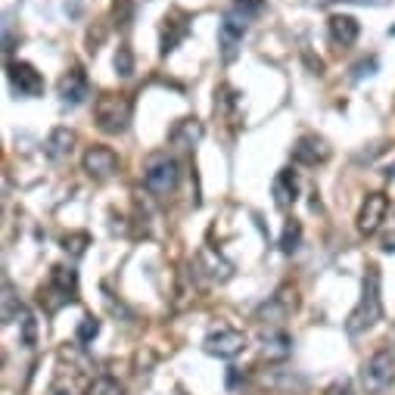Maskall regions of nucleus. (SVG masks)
I'll return each instance as SVG.
<instances>
[{
    "instance_id": "f257e3e1",
    "label": "nucleus",
    "mask_w": 395,
    "mask_h": 395,
    "mask_svg": "<svg viewBox=\"0 0 395 395\" xmlns=\"http://www.w3.org/2000/svg\"><path fill=\"white\" fill-rule=\"evenodd\" d=\"M377 321H383L380 271H377V265H368V271H364V283H361V299H358L355 308H352V314L346 321V330L352 336H361V333H368Z\"/></svg>"
},
{
    "instance_id": "f03ea898",
    "label": "nucleus",
    "mask_w": 395,
    "mask_h": 395,
    "mask_svg": "<svg viewBox=\"0 0 395 395\" xmlns=\"http://www.w3.org/2000/svg\"><path fill=\"white\" fill-rule=\"evenodd\" d=\"M97 128L106 134H125L131 125V100L125 93H100L93 103Z\"/></svg>"
},
{
    "instance_id": "7ed1b4c3",
    "label": "nucleus",
    "mask_w": 395,
    "mask_h": 395,
    "mask_svg": "<svg viewBox=\"0 0 395 395\" xmlns=\"http://www.w3.org/2000/svg\"><path fill=\"white\" fill-rule=\"evenodd\" d=\"M395 383V352L389 346L377 349L361 368V389L368 395H380Z\"/></svg>"
},
{
    "instance_id": "20e7f679",
    "label": "nucleus",
    "mask_w": 395,
    "mask_h": 395,
    "mask_svg": "<svg viewBox=\"0 0 395 395\" xmlns=\"http://www.w3.org/2000/svg\"><path fill=\"white\" fill-rule=\"evenodd\" d=\"M178 181H181V168L171 156H153L143 171V184L153 196H168V193L178 190Z\"/></svg>"
},
{
    "instance_id": "39448f33",
    "label": "nucleus",
    "mask_w": 395,
    "mask_h": 395,
    "mask_svg": "<svg viewBox=\"0 0 395 395\" xmlns=\"http://www.w3.org/2000/svg\"><path fill=\"white\" fill-rule=\"evenodd\" d=\"M203 349L209 352L212 358H221V361H231L236 358L243 349H246V333L243 330H234V327H215L209 336H206Z\"/></svg>"
},
{
    "instance_id": "423d86ee",
    "label": "nucleus",
    "mask_w": 395,
    "mask_h": 395,
    "mask_svg": "<svg viewBox=\"0 0 395 395\" xmlns=\"http://www.w3.org/2000/svg\"><path fill=\"white\" fill-rule=\"evenodd\" d=\"M246 28H249V19H243L240 13H234V10L225 13V19H221V25H218V47H221V60L225 62L236 60L243 38H246Z\"/></svg>"
},
{
    "instance_id": "0eeeda50",
    "label": "nucleus",
    "mask_w": 395,
    "mask_h": 395,
    "mask_svg": "<svg viewBox=\"0 0 395 395\" xmlns=\"http://www.w3.org/2000/svg\"><path fill=\"white\" fill-rule=\"evenodd\" d=\"M56 93H60V103L62 106H81L84 100L91 97V81H88V72L81 66H72L62 72L60 84H56Z\"/></svg>"
},
{
    "instance_id": "6e6552de",
    "label": "nucleus",
    "mask_w": 395,
    "mask_h": 395,
    "mask_svg": "<svg viewBox=\"0 0 395 395\" xmlns=\"http://www.w3.org/2000/svg\"><path fill=\"white\" fill-rule=\"evenodd\" d=\"M6 81L19 97H41L44 93V78L28 62H6Z\"/></svg>"
},
{
    "instance_id": "1a4fd4ad",
    "label": "nucleus",
    "mask_w": 395,
    "mask_h": 395,
    "mask_svg": "<svg viewBox=\"0 0 395 395\" xmlns=\"http://www.w3.org/2000/svg\"><path fill=\"white\" fill-rule=\"evenodd\" d=\"M47 296H56V308L66 305V302H75L78 299V274L66 265H56L53 271H50V283L47 290H41V299Z\"/></svg>"
},
{
    "instance_id": "9d476101",
    "label": "nucleus",
    "mask_w": 395,
    "mask_h": 395,
    "mask_svg": "<svg viewBox=\"0 0 395 395\" xmlns=\"http://www.w3.org/2000/svg\"><path fill=\"white\" fill-rule=\"evenodd\" d=\"M386 212H389V199H386V193H370L368 199L361 203V212H358V231L364 236L377 234L380 225H383Z\"/></svg>"
},
{
    "instance_id": "9b49d317",
    "label": "nucleus",
    "mask_w": 395,
    "mask_h": 395,
    "mask_svg": "<svg viewBox=\"0 0 395 395\" xmlns=\"http://www.w3.org/2000/svg\"><path fill=\"white\" fill-rule=\"evenodd\" d=\"M84 171H88L91 178H97V181H106V178H112L119 171V156L112 153L109 147H91L88 153H84Z\"/></svg>"
},
{
    "instance_id": "f8f14e48",
    "label": "nucleus",
    "mask_w": 395,
    "mask_h": 395,
    "mask_svg": "<svg viewBox=\"0 0 395 395\" xmlns=\"http://www.w3.org/2000/svg\"><path fill=\"white\" fill-rule=\"evenodd\" d=\"M327 159H330V147L318 134H302V138L296 140V147H293V162L308 165V168L318 162H327Z\"/></svg>"
},
{
    "instance_id": "ddd939ff",
    "label": "nucleus",
    "mask_w": 395,
    "mask_h": 395,
    "mask_svg": "<svg viewBox=\"0 0 395 395\" xmlns=\"http://www.w3.org/2000/svg\"><path fill=\"white\" fill-rule=\"evenodd\" d=\"M187 32H190V16L184 10H171L162 22V56H168L171 50L181 44Z\"/></svg>"
},
{
    "instance_id": "4468645a",
    "label": "nucleus",
    "mask_w": 395,
    "mask_h": 395,
    "mask_svg": "<svg viewBox=\"0 0 395 395\" xmlns=\"http://www.w3.org/2000/svg\"><path fill=\"white\" fill-rule=\"evenodd\" d=\"M271 193H274L277 209H290V206L299 199V178H296V171H293V168L277 171L274 184H271Z\"/></svg>"
},
{
    "instance_id": "2eb2a0df",
    "label": "nucleus",
    "mask_w": 395,
    "mask_h": 395,
    "mask_svg": "<svg viewBox=\"0 0 395 395\" xmlns=\"http://www.w3.org/2000/svg\"><path fill=\"white\" fill-rule=\"evenodd\" d=\"M293 352V340L286 330H268V333H262V355L268 358V361H283L286 355Z\"/></svg>"
},
{
    "instance_id": "dca6fc26",
    "label": "nucleus",
    "mask_w": 395,
    "mask_h": 395,
    "mask_svg": "<svg viewBox=\"0 0 395 395\" xmlns=\"http://www.w3.org/2000/svg\"><path fill=\"white\" fill-rule=\"evenodd\" d=\"M330 38H333V44H340V47H352L358 41V19L346 16V13L330 16Z\"/></svg>"
},
{
    "instance_id": "f3484780",
    "label": "nucleus",
    "mask_w": 395,
    "mask_h": 395,
    "mask_svg": "<svg viewBox=\"0 0 395 395\" xmlns=\"http://www.w3.org/2000/svg\"><path fill=\"white\" fill-rule=\"evenodd\" d=\"M171 143H175V147H193V143H196L199 138H203V125H199L196 119H184V121H178L175 128H171Z\"/></svg>"
},
{
    "instance_id": "a211bd4d",
    "label": "nucleus",
    "mask_w": 395,
    "mask_h": 395,
    "mask_svg": "<svg viewBox=\"0 0 395 395\" xmlns=\"http://www.w3.org/2000/svg\"><path fill=\"white\" fill-rule=\"evenodd\" d=\"M72 147H75V131H69V128H56V131H50V138H47V156L50 159H62V156H69Z\"/></svg>"
},
{
    "instance_id": "6ab92c4d",
    "label": "nucleus",
    "mask_w": 395,
    "mask_h": 395,
    "mask_svg": "<svg viewBox=\"0 0 395 395\" xmlns=\"http://www.w3.org/2000/svg\"><path fill=\"white\" fill-rule=\"evenodd\" d=\"M299 243H302V225H299L296 218H290L283 225V234H280V253L293 255L299 249Z\"/></svg>"
},
{
    "instance_id": "aec40b11",
    "label": "nucleus",
    "mask_w": 395,
    "mask_h": 395,
    "mask_svg": "<svg viewBox=\"0 0 395 395\" xmlns=\"http://www.w3.org/2000/svg\"><path fill=\"white\" fill-rule=\"evenodd\" d=\"M88 395H125V386L116 377H97L88 386Z\"/></svg>"
},
{
    "instance_id": "412c9836",
    "label": "nucleus",
    "mask_w": 395,
    "mask_h": 395,
    "mask_svg": "<svg viewBox=\"0 0 395 395\" xmlns=\"http://www.w3.org/2000/svg\"><path fill=\"white\" fill-rule=\"evenodd\" d=\"M112 16H116V25L121 32H128L134 22V4L131 0H116V6H112Z\"/></svg>"
},
{
    "instance_id": "4be33fe9",
    "label": "nucleus",
    "mask_w": 395,
    "mask_h": 395,
    "mask_svg": "<svg viewBox=\"0 0 395 395\" xmlns=\"http://www.w3.org/2000/svg\"><path fill=\"white\" fill-rule=\"evenodd\" d=\"M116 72L121 78H131L134 75V53H131V47H128V44H121L116 50Z\"/></svg>"
},
{
    "instance_id": "5701e85b",
    "label": "nucleus",
    "mask_w": 395,
    "mask_h": 395,
    "mask_svg": "<svg viewBox=\"0 0 395 395\" xmlns=\"http://www.w3.org/2000/svg\"><path fill=\"white\" fill-rule=\"evenodd\" d=\"M19 324H22V342L32 349L34 342H38V327H34L32 312H25V308H22V314H19Z\"/></svg>"
},
{
    "instance_id": "b1692460",
    "label": "nucleus",
    "mask_w": 395,
    "mask_h": 395,
    "mask_svg": "<svg viewBox=\"0 0 395 395\" xmlns=\"http://www.w3.org/2000/svg\"><path fill=\"white\" fill-rule=\"evenodd\" d=\"M234 13H240L243 19H253L262 13V0H234V6H231Z\"/></svg>"
},
{
    "instance_id": "393cba45",
    "label": "nucleus",
    "mask_w": 395,
    "mask_h": 395,
    "mask_svg": "<svg viewBox=\"0 0 395 395\" xmlns=\"http://www.w3.org/2000/svg\"><path fill=\"white\" fill-rule=\"evenodd\" d=\"M97 333H100V321L97 318H84L81 324H78V342H91Z\"/></svg>"
},
{
    "instance_id": "a878e982",
    "label": "nucleus",
    "mask_w": 395,
    "mask_h": 395,
    "mask_svg": "<svg viewBox=\"0 0 395 395\" xmlns=\"http://www.w3.org/2000/svg\"><path fill=\"white\" fill-rule=\"evenodd\" d=\"M66 253H72V255H81L84 253V246L91 243V236L88 234H72V236H66Z\"/></svg>"
},
{
    "instance_id": "bb28decb",
    "label": "nucleus",
    "mask_w": 395,
    "mask_h": 395,
    "mask_svg": "<svg viewBox=\"0 0 395 395\" xmlns=\"http://www.w3.org/2000/svg\"><path fill=\"white\" fill-rule=\"evenodd\" d=\"M373 72H377V60L370 56V60H361L355 69H352V78H355V81H361L364 75H373Z\"/></svg>"
},
{
    "instance_id": "cd10ccee",
    "label": "nucleus",
    "mask_w": 395,
    "mask_h": 395,
    "mask_svg": "<svg viewBox=\"0 0 395 395\" xmlns=\"http://www.w3.org/2000/svg\"><path fill=\"white\" fill-rule=\"evenodd\" d=\"M383 253H395V236H386L383 240Z\"/></svg>"
},
{
    "instance_id": "c85d7f7f",
    "label": "nucleus",
    "mask_w": 395,
    "mask_h": 395,
    "mask_svg": "<svg viewBox=\"0 0 395 395\" xmlns=\"http://www.w3.org/2000/svg\"><path fill=\"white\" fill-rule=\"evenodd\" d=\"M50 395H72V392L62 389V386H53V389H50Z\"/></svg>"
},
{
    "instance_id": "c756f323",
    "label": "nucleus",
    "mask_w": 395,
    "mask_h": 395,
    "mask_svg": "<svg viewBox=\"0 0 395 395\" xmlns=\"http://www.w3.org/2000/svg\"><path fill=\"white\" fill-rule=\"evenodd\" d=\"M389 178H392V181H395V165H392V168H389Z\"/></svg>"
},
{
    "instance_id": "7c9ffc66",
    "label": "nucleus",
    "mask_w": 395,
    "mask_h": 395,
    "mask_svg": "<svg viewBox=\"0 0 395 395\" xmlns=\"http://www.w3.org/2000/svg\"><path fill=\"white\" fill-rule=\"evenodd\" d=\"M389 34H395V25H392V28H389Z\"/></svg>"
}]
</instances>
